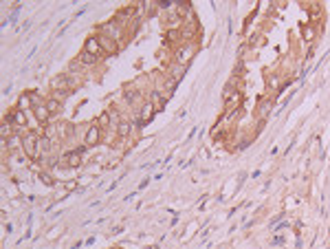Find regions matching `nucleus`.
I'll return each mask as SVG.
<instances>
[{
  "mask_svg": "<svg viewBox=\"0 0 330 249\" xmlns=\"http://www.w3.org/2000/svg\"><path fill=\"white\" fill-rule=\"evenodd\" d=\"M79 84H81L79 77H75L73 73H64V75H58L55 80L51 82V88H53V91H66V93H71L73 88H77Z\"/></svg>",
  "mask_w": 330,
  "mask_h": 249,
  "instance_id": "obj_1",
  "label": "nucleus"
},
{
  "mask_svg": "<svg viewBox=\"0 0 330 249\" xmlns=\"http://www.w3.org/2000/svg\"><path fill=\"white\" fill-rule=\"evenodd\" d=\"M22 152L29 159L40 157V134L38 133H27L22 137Z\"/></svg>",
  "mask_w": 330,
  "mask_h": 249,
  "instance_id": "obj_2",
  "label": "nucleus"
},
{
  "mask_svg": "<svg viewBox=\"0 0 330 249\" xmlns=\"http://www.w3.org/2000/svg\"><path fill=\"white\" fill-rule=\"evenodd\" d=\"M97 33H104V35H108V38L117 40V42H119V44L124 42V29H121V27L115 22V20H110V22L99 24V27H97Z\"/></svg>",
  "mask_w": 330,
  "mask_h": 249,
  "instance_id": "obj_3",
  "label": "nucleus"
},
{
  "mask_svg": "<svg viewBox=\"0 0 330 249\" xmlns=\"http://www.w3.org/2000/svg\"><path fill=\"white\" fill-rule=\"evenodd\" d=\"M95 38L99 40V44H101V49H104L106 55H115V53H119L121 44L117 42V40L108 38V35H104V33H95Z\"/></svg>",
  "mask_w": 330,
  "mask_h": 249,
  "instance_id": "obj_4",
  "label": "nucleus"
},
{
  "mask_svg": "<svg viewBox=\"0 0 330 249\" xmlns=\"http://www.w3.org/2000/svg\"><path fill=\"white\" fill-rule=\"evenodd\" d=\"M99 139H101V128L97 124H91L86 128V133H84V146H97L99 144Z\"/></svg>",
  "mask_w": 330,
  "mask_h": 249,
  "instance_id": "obj_5",
  "label": "nucleus"
},
{
  "mask_svg": "<svg viewBox=\"0 0 330 249\" xmlns=\"http://www.w3.org/2000/svg\"><path fill=\"white\" fill-rule=\"evenodd\" d=\"M84 51H88V53H93L95 58H104L106 53H104V49H101V44H99V40L95 38V35H91V38L86 40V44H84Z\"/></svg>",
  "mask_w": 330,
  "mask_h": 249,
  "instance_id": "obj_6",
  "label": "nucleus"
},
{
  "mask_svg": "<svg viewBox=\"0 0 330 249\" xmlns=\"http://www.w3.org/2000/svg\"><path fill=\"white\" fill-rule=\"evenodd\" d=\"M7 121H9L14 128H24V126H27V113H24V110H20V108H14Z\"/></svg>",
  "mask_w": 330,
  "mask_h": 249,
  "instance_id": "obj_7",
  "label": "nucleus"
},
{
  "mask_svg": "<svg viewBox=\"0 0 330 249\" xmlns=\"http://www.w3.org/2000/svg\"><path fill=\"white\" fill-rule=\"evenodd\" d=\"M79 163H81V154L75 152V150H73V152H66L62 159H60V166H62V168H77Z\"/></svg>",
  "mask_w": 330,
  "mask_h": 249,
  "instance_id": "obj_8",
  "label": "nucleus"
},
{
  "mask_svg": "<svg viewBox=\"0 0 330 249\" xmlns=\"http://www.w3.org/2000/svg\"><path fill=\"white\" fill-rule=\"evenodd\" d=\"M148 101L154 106V110H163V106H165V97H163V93L158 91V88H152V91H150Z\"/></svg>",
  "mask_w": 330,
  "mask_h": 249,
  "instance_id": "obj_9",
  "label": "nucleus"
},
{
  "mask_svg": "<svg viewBox=\"0 0 330 249\" xmlns=\"http://www.w3.org/2000/svg\"><path fill=\"white\" fill-rule=\"evenodd\" d=\"M77 62L81 64V66H95L97 62H99V58H95V55H93V53H88V51H84V49H81V53L79 55H77Z\"/></svg>",
  "mask_w": 330,
  "mask_h": 249,
  "instance_id": "obj_10",
  "label": "nucleus"
},
{
  "mask_svg": "<svg viewBox=\"0 0 330 249\" xmlns=\"http://www.w3.org/2000/svg\"><path fill=\"white\" fill-rule=\"evenodd\" d=\"M154 113H157V110H154V106L150 104V101H145V104L139 108V121H143V124H148V121L154 117Z\"/></svg>",
  "mask_w": 330,
  "mask_h": 249,
  "instance_id": "obj_11",
  "label": "nucleus"
},
{
  "mask_svg": "<svg viewBox=\"0 0 330 249\" xmlns=\"http://www.w3.org/2000/svg\"><path fill=\"white\" fill-rule=\"evenodd\" d=\"M33 115H35V119H38L40 124H47V121L51 119V113H48L47 104H40V106H35V108H33Z\"/></svg>",
  "mask_w": 330,
  "mask_h": 249,
  "instance_id": "obj_12",
  "label": "nucleus"
},
{
  "mask_svg": "<svg viewBox=\"0 0 330 249\" xmlns=\"http://www.w3.org/2000/svg\"><path fill=\"white\" fill-rule=\"evenodd\" d=\"M267 84H268V88H271V91H280V88H282V84H284V77L273 73V75L267 77Z\"/></svg>",
  "mask_w": 330,
  "mask_h": 249,
  "instance_id": "obj_13",
  "label": "nucleus"
},
{
  "mask_svg": "<svg viewBox=\"0 0 330 249\" xmlns=\"http://www.w3.org/2000/svg\"><path fill=\"white\" fill-rule=\"evenodd\" d=\"M268 113H271V100L264 97V100H260V104H258V117L260 119H264Z\"/></svg>",
  "mask_w": 330,
  "mask_h": 249,
  "instance_id": "obj_14",
  "label": "nucleus"
},
{
  "mask_svg": "<svg viewBox=\"0 0 330 249\" xmlns=\"http://www.w3.org/2000/svg\"><path fill=\"white\" fill-rule=\"evenodd\" d=\"M240 100H242V95H240V93H234L231 97H227V100H225V110H229V113H231V110H236L240 106Z\"/></svg>",
  "mask_w": 330,
  "mask_h": 249,
  "instance_id": "obj_15",
  "label": "nucleus"
},
{
  "mask_svg": "<svg viewBox=\"0 0 330 249\" xmlns=\"http://www.w3.org/2000/svg\"><path fill=\"white\" fill-rule=\"evenodd\" d=\"M18 108L20 110H27L29 108H33V100H31V93H24V95H20V100H18Z\"/></svg>",
  "mask_w": 330,
  "mask_h": 249,
  "instance_id": "obj_16",
  "label": "nucleus"
},
{
  "mask_svg": "<svg viewBox=\"0 0 330 249\" xmlns=\"http://www.w3.org/2000/svg\"><path fill=\"white\" fill-rule=\"evenodd\" d=\"M306 11H308V16H311V20H317L321 16V5L319 2H306Z\"/></svg>",
  "mask_w": 330,
  "mask_h": 249,
  "instance_id": "obj_17",
  "label": "nucleus"
},
{
  "mask_svg": "<svg viewBox=\"0 0 330 249\" xmlns=\"http://www.w3.org/2000/svg\"><path fill=\"white\" fill-rule=\"evenodd\" d=\"M44 104H47V108H48V113H51V115H55V113L60 115V110H62V101H58L55 97H48Z\"/></svg>",
  "mask_w": 330,
  "mask_h": 249,
  "instance_id": "obj_18",
  "label": "nucleus"
},
{
  "mask_svg": "<svg viewBox=\"0 0 330 249\" xmlns=\"http://www.w3.org/2000/svg\"><path fill=\"white\" fill-rule=\"evenodd\" d=\"M301 35H304V40H306V42H313V40H315V35H317V29L313 27V24H306V27L301 29Z\"/></svg>",
  "mask_w": 330,
  "mask_h": 249,
  "instance_id": "obj_19",
  "label": "nucleus"
},
{
  "mask_svg": "<svg viewBox=\"0 0 330 249\" xmlns=\"http://www.w3.org/2000/svg\"><path fill=\"white\" fill-rule=\"evenodd\" d=\"M0 133H2V141H9L11 137H14V126H11L9 121H2V128H0Z\"/></svg>",
  "mask_w": 330,
  "mask_h": 249,
  "instance_id": "obj_20",
  "label": "nucleus"
},
{
  "mask_svg": "<svg viewBox=\"0 0 330 249\" xmlns=\"http://www.w3.org/2000/svg\"><path fill=\"white\" fill-rule=\"evenodd\" d=\"M130 133H132V124H130V121H121V124L117 126V134H119V137H128Z\"/></svg>",
  "mask_w": 330,
  "mask_h": 249,
  "instance_id": "obj_21",
  "label": "nucleus"
},
{
  "mask_svg": "<svg viewBox=\"0 0 330 249\" xmlns=\"http://www.w3.org/2000/svg\"><path fill=\"white\" fill-rule=\"evenodd\" d=\"M42 181H44V183H53V179L48 177V174H42Z\"/></svg>",
  "mask_w": 330,
  "mask_h": 249,
  "instance_id": "obj_22",
  "label": "nucleus"
}]
</instances>
